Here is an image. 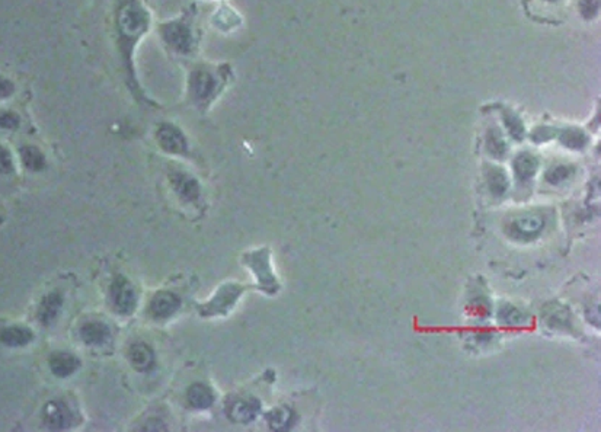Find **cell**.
Returning a JSON list of instances; mask_svg holds the SVG:
<instances>
[{"instance_id":"1","label":"cell","mask_w":601,"mask_h":432,"mask_svg":"<svg viewBox=\"0 0 601 432\" xmlns=\"http://www.w3.org/2000/svg\"><path fill=\"white\" fill-rule=\"evenodd\" d=\"M220 83H223V77L219 72H213L212 68H198L189 79V91L194 100L203 104L212 100Z\"/></svg>"},{"instance_id":"2","label":"cell","mask_w":601,"mask_h":432,"mask_svg":"<svg viewBox=\"0 0 601 432\" xmlns=\"http://www.w3.org/2000/svg\"><path fill=\"white\" fill-rule=\"evenodd\" d=\"M111 301H113L115 312L120 314H130L136 309V291L125 278L117 276L111 285Z\"/></svg>"},{"instance_id":"3","label":"cell","mask_w":601,"mask_h":432,"mask_svg":"<svg viewBox=\"0 0 601 432\" xmlns=\"http://www.w3.org/2000/svg\"><path fill=\"white\" fill-rule=\"evenodd\" d=\"M243 288L237 284H226L223 285L219 291L216 297L207 303L204 308L200 310L203 314L205 316H212V314H225L232 306L234 304V301L239 299V296L242 294Z\"/></svg>"},{"instance_id":"4","label":"cell","mask_w":601,"mask_h":432,"mask_svg":"<svg viewBox=\"0 0 601 432\" xmlns=\"http://www.w3.org/2000/svg\"><path fill=\"white\" fill-rule=\"evenodd\" d=\"M162 35L166 44L178 53H188L192 46V35L189 28L183 22L166 24L162 28Z\"/></svg>"},{"instance_id":"5","label":"cell","mask_w":601,"mask_h":432,"mask_svg":"<svg viewBox=\"0 0 601 432\" xmlns=\"http://www.w3.org/2000/svg\"><path fill=\"white\" fill-rule=\"evenodd\" d=\"M158 143L160 147L172 155H187L188 144L184 134L171 124H163L158 130Z\"/></svg>"},{"instance_id":"6","label":"cell","mask_w":601,"mask_h":432,"mask_svg":"<svg viewBox=\"0 0 601 432\" xmlns=\"http://www.w3.org/2000/svg\"><path fill=\"white\" fill-rule=\"evenodd\" d=\"M169 179L175 192L184 201L195 203L200 198V184L191 175L181 171H172Z\"/></svg>"},{"instance_id":"7","label":"cell","mask_w":601,"mask_h":432,"mask_svg":"<svg viewBox=\"0 0 601 432\" xmlns=\"http://www.w3.org/2000/svg\"><path fill=\"white\" fill-rule=\"evenodd\" d=\"M44 421L53 429H66L73 424V413L64 402H50L44 409Z\"/></svg>"},{"instance_id":"8","label":"cell","mask_w":601,"mask_h":432,"mask_svg":"<svg viewBox=\"0 0 601 432\" xmlns=\"http://www.w3.org/2000/svg\"><path fill=\"white\" fill-rule=\"evenodd\" d=\"M178 308H179V299L175 294L167 291H160L151 299L149 312L153 317L166 319V317H171L178 310Z\"/></svg>"},{"instance_id":"9","label":"cell","mask_w":601,"mask_h":432,"mask_svg":"<svg viewBox=\"0 0 601 432\" xmlns=\"http://www.w3.org/2000/svg\"><path fill=\"white\" fill-rule=\"evenodd\" d=\"M259 402L254 397L250 399H239L233 402L232 405L228 409V415L233 422H241V424H246L250 422L252 420H255L258 412H259Z\"/></svg>"},{"instance_id":"10","label":"cell","mask_w":601,"mask_h":432,"mask_svg":"<svg viewBox=\"0 0 601 432\" xmlns=\"http://www.w3.org/2000/svg\"><path fill=\"white\" fill-rule=\"evenodd\" d=\"M80 338L83 342L92 346L102 345L109 338V328L104 322H100V320H91V322H86L82 326Z\"/></svg>"},{"instance_id":"11","label":"cell","mask_w":601,"mask_h":432,"mask_svg":"<svg viewBox=\"0 0 601 432\" xmlns=\"http://www.w3.org/2000/svg\"><path fill=\"white\" fill-rule=\"evenodd\" d=\"M245 262H246V265H249L250 268H252V271L257 274L258 280H261V283H263V284H272L274 283L272 274L270 271L267 250H259V252L246 255Z\"/></svg>"},{"instance_id":"12","label":"cell","mask_w":601,"mask_h":432,"mask_svg":"<svg viewBox=\"0 0 601 432\" xmlns=\"http://www.w3.org/2000/svg\"><path fill=\"white\" fill-rule=\"evenodd\" d=\"M62 303H63V299L59 292H51V294H48L43 301H41V306H39L38 313H37V317L39 319V322L46 326L51 325L59 316V312L62 309Z\"/></svg>"},{"instance_id":"13","label":"cell","mask_w":601,"mask_h":432,"mask_svg":"<svg viewBox=\"0 0 601 432\" xmlns=\"http://www.w3.org/2000/svg\"><path fill=\"white\" fill-rule=\"evenodd\" d=\"M80 366V361L67 353H57L50 358V367L51 371L57 375V377H68L70 374H73Z\"/></svg>"},{"instance_id":"14","label":"cell","mask_w":601,"mask_h":432,"mask_svg":"<svg viewBox=\"0 0 601 432\" xmlns=\"http://www.w3.org/2000/svg\"><path fill=\"white\" fill-rule=\"evenodd\" d=\"M129 358L138 371H147L155 364V357L146 344H134L129 351Z\"/></svg>"},{"instance_id":"15","label":"cell","mask_w":601,"mask_h":432,"mask_svg":"<svg viewBox=\"0 0 601 432\" xmlns=\"http://www.w3.org/2000/svg\"><path fill=\"white\" fill-rule=\"evenodd\" d=\"M34 335L25 326H8L0 332V342L8 346H24L33 341Z\"/></svg>"},{"instance_id":"16","label":"cell","mask_w":601,"mask_h":432,"mask_svg":"<svg viewBox=\"0 0 601 432\" xmlns=\"http://www.w3.org/2000/svg\"><path fill=\"white\" fill-rule=\"evenodd\" d=\"M188 403L194 409H208L214 403V395L204 384H192L188 390Z\"/></svg>"},{"instance_id":"17","label":"cell","mask_w":601,"mask_h":432,"mask_svg":"<svg viewBox=\"0 0 601 432\" xmlns=\"http://www.w3.org/2000/svg\"><path fill=\"white\" fill-rule=\"evenodd\" d=\"M514 227L523 236H535L543 227V220L536 214H527L514 221Z\"/></svg>"},{"instance_id":"18","label":"cell","mask_w":601,"mask_h":432,"mask_svg":"<svg viewBox=\"0 0 601 432\" xmlns=\"http://www.w3.org/2000/svg\"><path fill=\"white\" fill-rule=\"evenodd\" d=\"M21 158H22V163L26 166L28 169H31V171L44 169L46 159L43 156V153H41L37 147H33V146L22 147L21 149Z\"/></svg>"},{"instance_id":"19","label":"cell","mask_w":601,"mask_h":432,"mask_svg":"<svg viewBox=\"0 0 601 432\" xmlns=\"http://www.w3.org/2000/svg\"><path fill=\"white\" fill-rule=\"evenodd\" d=\"M514 168L517 176L521 179H530L537 172V160L533 156L527 155V153H523V155L515 159Z\"/></svg>"},{"instance_id":"20","label":"cell","mask_w":601,"mask_h":432,"mask_svg":"<svg viewBox=\"0 0 601 432\" xmlns=\"http://www.w3.org/2000/svg\"><path fill=\"white\" fill-rule=\"evenodd\" d=\"M488 150H491V155H494L495 158H502L506 155L507 151V143L504 140V137L498 131V130H492L488 135Z\"/></svg>"},{"instance_id":"21","label":"cell","mask_w":601,"mask_h":432,"mask_svg":"<svg viewBox=\"0 0 601 432\" xmlns=\"http://www.w3.org/2000/svg\"><path fill=\"white\" fill-rule=\"evenodd\" d=\"M562 143L571 149H581L585 144V135L575 129L566 130L562 135Z\"/></svg>"},{"instance_id":"22","label":"cell","mask_w":601,"mask_h":432,"mask_svg":"<svg viewBox=\"0 0 601 432\" xmlns=\"http://www.w3.org/2000/svg\"><path fill=\"white\" fill-rule=\"evenodd\" d=\"M290 420V413L286 409H275L268 415L270 426L274 429H281Z\"/></svg>"},{"instance_id":"23","label":"cell","mask_w":601,"mask_h":432,"mask_svg":"<svg viewBox=\"0 0 601 432\" xmlns=\"http://www.w3.org/2000/svg\"><path fill=\"white\" fill-rule=\"evenodd\" d=\"M236 19H237V15H234L233 10L220 9L217 12L216 18H214V22H216V26H221L223 30H226L228 26H234L236 25Z\"/></svg>"},{"instance_id":"24","label":"cell","mask_w":601,"mask_h":432,"mask_svg":"<svg viewBox=\"0 0 601 432\" xmlns=\"http://www.w3.org/2000/svg\"><path fill=\"white\" fill-rule=\"evenodd\" d=\"M489 182H491V188L498 194H502L507 189V178L504 172L499 169H492L491 176H489Z\"/></svg>"},{"instance_id":"25","label":"cell","mask_w":601,"mask_h":432,"mask_svg":"<svg viewBox=\"0 0 601 432\" xmlns=\"http://www.w3.org/2000/svg\"><path fill=\"white\" fill-rule=\"evenodd\" d=\"M18 125H19V118L17 114L8 113V111H2V113H0V129L15 130Z\"/></svg>"},{"instance_id":"26","label":"cell","mask_w":601,"mask_h":432,"mask_svg":"<svg viewBox=\"0 0 601 432\" xmlns=\"http://www.w3.org/2000/svg\"><path fill=\"white\" fill-rule=\"evenodd\" d=\"M13 171V160L6 147L0 144V173H10Z\"/></svg>"},{"instance_id":"27","label":"cell","mask_w":601,"mask_h":432,"mask_svg":"<svg viewBox=\"0 0 601 432\" xmlns=\"http://www.w3.org/2000/svg\"><path fill=\"white\" fill-rule=\"evenodd\" d=\"M506 122H507V127H508L510 133H511L515 138H521V135H523V133H524V129H523L521 121H520L519 118H517L515 115L510 114V115L506 117Z\"/></svg>"},{"instance_id":"28","label":"cell","mask_w":601,"mask_h":432,"mask_svg":"<svg viewBox=\"0 0 601 432\" xmlns=\"http://www.w3.org/2000/svg\"><path fill=\"white\" fill-rule=\"evenodd\" d=\"M569 176V169L565 168V166H556L549 173V180L552 184H557L561 182V180L566 179Z\"/></svg>"},{"instance_id":"29","label":"cell","mask_w":601,"mask_h":432,"mask_svg":"<svg viewBox=\"0 0 601 432\" xmlns=\"http://www.w3.org/2000/svg\"><path fill=\"white\" fill-rule=\"evenodd\" d=\"M597 5H598L597 0H581V12L584 13L585 17L590 18V17L595 15Z\"/></svg>"},{"instance_id":"30","label":"cell","mask_w":601,"mask_h":432,"mask_svg":"<svg viewBox=\"0 0 601 432\" xmlns=\"http://www.w3.org/2000/svg\"><path fill=\"white\" fill-rule=\"evenodd\" d=\"M13 93V85L9 80L0 79V100H5Z\"/></svg>"},{"instance_id":"31","label":"cell","mask_w":601,"mask_h":432,"mask_svg":"<svg viewBox=\"0 0 601 432\" xmlns=\"http://www.w3.org/2000/svg\"><path fill=\"white\" fill-rule=\"evenodd\" d=\"M549 2H555V0H549Z\"/></svg>"}]
</instances>
